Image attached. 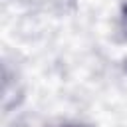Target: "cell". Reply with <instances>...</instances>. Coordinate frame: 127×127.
I'll return each mask as SVG.
<instances>
[{"label":"cell","instance_id":"1","mask_svg":"<svg viewBox=\"0 0 127 127\" xmlns=\"http://www.w3.org/2000/svg\"><path fill=\"white\" fill-rule=\"evenodd\" d=\"M20 99H22V89L18 87V83L14 87H10V79L4 73V79H2V107H4V111L8 113L14 105H18Z\"/></svg>","mask_w":127,"mask_h":127},{"label":"cell","instance_id":"2","mask_svg":"<svg viewBox=\"0 0 127 127\" xmlns=\"http://www.w3.org/2000/svg\"><path fill=\"white\" fill-rule=\"evenodd\" d=\"M119 30H121L123 38L127 40V4H125V6H123V10H121V18H119Z\"/></svg>","mask_w":127,"mask_h":127},{"label":"cell","instance_id":"3","mask_svg":"<svg viewBox=\"0 0 127 127\" xmlns=\"http://www.w3.org/2000/svg\"><path fill=\"white\" fill-rule=\"evenodd\" d=\"M62 127H87V125H77V123H69V125H62Z\"/></svg>","mask_w":127,"mask_h":127},{"label":"cell","instance_id":"4","mask_svg":"<svg viewBox=\"0 0 127 127\" xmlns=\"http://www.w3.org/2000/svg\"><path fill=\"white\" fill-rule=\"evenodd\" d=\"M123 69L127 71V58H125V62H123Z\"/></svg>","mask_w":127,"mask_h":127}]
</instances>
